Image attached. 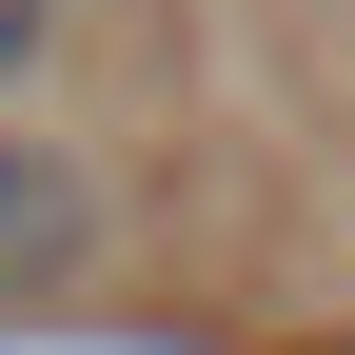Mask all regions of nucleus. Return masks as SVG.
I'll list each match as a JSON object with an SVG mask.
<instances>
[{
	"mask_svg": "<svg viewBox=\"0 0 355 355\" xmlns=\"http://www.w3.org/2000/svg\"><path fill=\"white\" fill-rule=\"evenodd\" d=\"M79 257H99V178H79L60 139H0V296L79 277Z\"/></svg>",
	"mask_w": 355,
	"mask_h": 355,
	"instance_id": "f257e3e1",
	"label": "nucleus"
},
{
	"mask_svg": "<svg viewBox=\"0 0 355 355\" xmlns=\"http://www.w3.org/2000/svg\"><path fill=\"white\" fill-rule=\"evenodd\" d=\"M40 40H60V0H0V99L40 79Z\"/></svg>",
	"mask_w": 355,
	"mask_h": 355,
	"instance_id": "f03ea898",
	"label": "nucleus"
}]
</instances>
